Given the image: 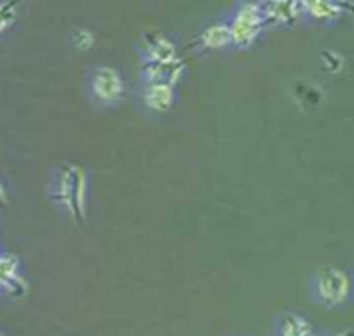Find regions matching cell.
Returning a JSON list of instances; mask_svg holds the SVG:
<instances>
[{"label": "cell", "instance_id": "6", "mask_svg": "<svg viewBox=\"0 0 354 336\" xmlns=\"http://www.w3.org/2000/svg\"><path fill=\"white\" fill-rule=\"evenodd\" d=\"M310 336H351L350 332H339V333H335V335H330V333H311Z\"/></svg>", "mask_w": 354, "mask_h": 336}, {"label": "cell", "instance_id": "5", "mask_svg": "<svg viewBox=\"0 0 354 336\" xmlns=\"http://www.w3.org/2000/svg\"><path fill=\"white\" fill-rule=\"evenodd\" d=\"M15 18V7L10 3L0 4V32L8 28Z\"/></svg>", "mask_w": 354, "mask_h": 336}, {"label": "cell", "instance_id": "8", "mask_svg": "<svg viewBox=\"0 0 354 336\" xmlns=\"http://www.w3.org/2000/svg\"><path fill=\"white\" fill-rule=\"evenodd\" d=\"M0 254H1V253H0Z\"/></svg>", "mask_w": 354, "mask_h": 336}, {"label": "cell", "instance_id": "1", "mask_svg": "<svg viewBox=\"0 0 354 336\" xmlns=\"http://www.w3.org/2000/svg\"><path fill=\"white\" fill-rule=\"evenodd\" d=\"M308 297L324 308H342L351 299V278L342 268L318 267L308 277Z\"/></svg>", "mask_w": 354, "mask_h": 336}, {"label": "cell", "instance_id": "2", "mask_svg": "<svg viewBox=\"0 0 354 336\" xmlns=\"http://www.w3.org/2000/svg\"><path fill=\"white\" fill-rule=\"evenodd\" d=\"M90 94L98 104L111 105L123 94V80L118 71L111 66H97L90 75Z\"/></svg>", "mask_w": 354, "mask_h": 336}, {"label": "cell", "instance_id": "3", "mask_svg": "<svg viewBox=\"0 0 354 336\" xmlns=\"http://www.w3.org/2000/svg\"><path fill=\"white\" fill-rule=\"evenodd\" d=\"M0 289L14 296L22 295L26 289L19 275L18 260L10 254H0Z\"/></svg>", "mask_w": 354, "mask_h": 336}, {"label": "cell", "instance_id": "7", "mask_svg": "<svg viewBox=\"0 0 354 336\" xmlns=\"http://www.w3.org/2000/svg\"><path fill=\"white\" fill-rule=\"evenodd\" d=\"M0 336H6V335H3V333H0Z\"/></svg>", "mask_w": 354, "mask_h": 336}, {"label": "cell", "instance_id": "4", "mask_svg": "<svg viewBox=\"0 0 354 336\" xmlns=\"http://www.w3.org/2000/svg\"><path fill=\"white\" fill-rule=\"evenodd\" d=\"M275 336H310L311 325L301 315L285 312L277 318Z\"/></svg>", "mask_w": 354, "mask_h": 336}]
</instances>
